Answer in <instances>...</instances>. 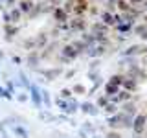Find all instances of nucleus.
I'll use <instances>...</instances> for the list:
<instances>
[{"mask_svg":"<svg viewBox=\"0 0 147 138\" xmlns=\"http://www.w3.org/2000/svg\"><path fill=\"white\" fill-rule=\"evenodd\" d=\"M4 33H6V41H9L15 33H18V28L11 24H4Z\"/></svg>","mask_w":147,"mask_h":138,"instance_id":"obj_1","label":"nucleus"},{"mask_svg":"<svg viewBox=\"0 0 147 138\" xmlns=\"http://www.w3.org/2000/svg\"><path fill=\"white\" fill-rule=\"evenodd\" d=\"M20 17H22V11L18 7H11V9H9V18H11V24H13V22H18V20H20Z\"/></svg>","mask_w":147,"mask_h":138,"instance_id":"obj_2","label":"nucleus"},{"mask_svg":"<svg viewBox=\"0 0 147 138\" xmlns=\"http://www.w3.org/2000/svg\"><path fill=\"white\" fill-rule=\"evenodd\" d=\"M31 7H33V4H31L30 0H20V2H18V9H20V11H24V13H28Z\"/></svg>","mask_w":147,"mask_h":138,"instance_id":"obj_3","label":"nucleus"},{"mask_svg":"<svg viewBox=\"0 0 147 138\" xmlns=\"http://www.w3.org/2000/svg\"><path fill=\"white\" fill-rule=\"evenodd\" d=\"M31 98H33V103L37 107H40V96H39V92H37L35 87H31Z\"/></svg>","mask_w":147,"mask_h":138,"instance_id":"obj_4","label":"nucleus"},{"mask_svg":"<svg viewBox=\"0 0 147 138\" xmlns=\"http://www.w3.org/2000/svg\"><path fill=\"white\" fill-rule=\"evenodd\" d=\"M55 18H57V20H64V18H66V13H64L63 9H55Z\"/></svg>","mask_w":147,"mask_h":138,"instance_id":"obj_5","label":"nucleus"},{"mask_svg":"<svg viewBox=\"0 0 147 138\" xmlns=\"http://www.w3.org/2000/svg\"><path fill=\"white\" fill-rule=\"evenodd\" d=\"M0 96H2V98H7V99L13 98V94H9L7 89H4V87H0Z\"/></svg>","mask_w":147,"mask_h":138,"instance_id":"obj_6","label":"nucleus"},{"mask_svg":"<svg viewBox=\"0 0 147 138\" xmlns=\"http://www.w3.org/2000/svg\"><path fill=\"white\" fill-rule=\"evenodd\" d=\"M13 131H15L18 136H22V138H28V133H26V131H24V129H22V127H15V129H13Z\"/></svg>","mask_w":147,"mask_h":138,"instance_id":"obj_7","label":"nucleus"},{"mask_svg":"<svg viewBox=\"0 0 147 138\" xmlns=\"http://www.w3.org/2000/svg\"><path fill=\"white\" fill-rule=\"evenodd\" d=\"M2 18H4V24H11V18H9V11H4V13H2Z\"/></svg>","mask_w":147,"mask_h":138,"instance_id":"obj_8","label":"nucleus"},{"mask_svg":"<svg viewBox=\"0 0 147 138\" xmlns=\"http://www.w3.org/2000/svg\"><path fill=\"white\" fill-rule=\"evenodd\" d=\"M15 2H17V0H6V4H7L9 7H13V4H15Z\"/></svg>","mask_w":147,"mask_h":138,"instance_id":"obj_9","label":"nucleus"},{"mask_svg":"<svg viewBox=\"0 0 147 138\" xmlns=\"http://www.w3.org/2000/svg\"><path fill=\"white\" fill-rule=\"evenodd\" d=\"M4 57V52H2V50H0V59H2Z\"/></svg>","mask_w":147,"mask_h":138,"instance_id":"obj_10","label":"nucleus"}]
</instances>
